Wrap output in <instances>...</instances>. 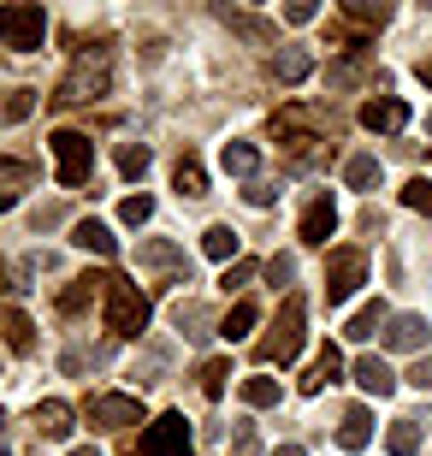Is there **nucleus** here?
<instances>
[{"label": "nucleus", "instance_id": "35", "mask_svg": "<svg viewBox=\"0 0 432 456\" xmlns=\"http://www.w3.org/2000/svg\"><path fill=\"white\" fill-rule=\"evenodd\" d=\"M344 12L355 18V24H385V18H391V6H373V0H349Z\"/></svg>", "mask_w": 432, "mask_h": 456}, {"label": "nucleus", "instance_id": "16", "mask_svg": "<svg viewBox=\"0 0 432 456\" xmlns=\"http://www.w3.org/2000/svg\"><path fill=\"white\" fill-rule=\"evenodd\" d=\"M338 368H344V355H338L332 344H326V350L314 355V368L302 373V391H308V397H320V391H326V386H332V379H338Z\"/></svg>", "mask_w": 432, "mask_h": 456}, {"label": "nucleus", "instance_id": "18", "mask_svg": "<svg viewBox=\"0 0 432 456\" xmlns=\"http://www.w3.org/2000/svg\"><path fill=\"white\" fill-rule=\"evenodd\" d=\"M338 444H344V451H367V444H373V415H367V409H349L344 427H338Z\"/></svg>", "mask_w": 432, "mask_h": 456}, {"label": "nucleus", "instance_id": "45", "mask_svg": "<svg viewBox=\"0 0 432 456\" xmlns=\"http://www.w3.org/2000/svg\"><path fill=\"white\" fill-rule=\"evenodd\" d=\"M71 456H101V444H77V451H71Z\"/></svg>", "mask_w": 432, "mask_h": 456}, {"label": "nucleus", "instance_id": "40", "mask_svg": "<svg viewBox=\"0 0 432 456\" xmlns=\"http://www.w3.org/2000/svg\"><path fill=\"white\" fill-rule=\"evenodd\" d=\"M314 0H290V6H284V18H290V24H314Z\"/></svg>", "mask_w": 432, "mask_h": 456}, {"label": "nucleus", "instance_id": "17", "mask_svg": "<svg viewBox=\"0 0 432 456\" xmlns=\"http://www.w3.org/2000/svg\"><path fill=\"white\" fill-rule=\"evenodd\" d=\"M219 167L232 172V178H255V167H261V149H255V142H225V149H219Z\"/></svg>", "mask_w": 432, "mask_h": 456}, {"label": "nucleus", "instance_id": "26", "mask_svg": "<svg viewBox=\"0 0 432 456\" xmlns=\"http://www.w3.org/2000/svg\"><path fill=\"white\" fill-rule=\"evenodd\" d=\"M136 261L143 267H172V261H183V249L167 243V237H149V243H136Z\"/></svg>", "mask_w": 432, "mask_h": 456}, {"label": "nucleus", "instance_id": "42", "mask_svg": "<svg viewBox=\"0 0 432 456\" xmlns=\"http://www.w3.org/2000/svg\"><path fill=\"white\" fill-rule=\"evenodd\" d=\"M355 77H362V71H355V60H338V66L326 71V84H355Z\"/></svg>", "mask_w": 432, "mask_h": 456}, {"label": "nucleus", "instance_id": "1", "mask_svg": "<svg viewBox=\"0 0 432 456\" xmlns=\"http://www.w3.org/2000/svg\"><path fill=\"white\" fill-rule=\"evenodd\" d=\"M107 84H113V53H107V48H89L84 60L66 71V84H60V95H53V102H60V107L95 102V95H107Z\"/></svg>", "mask_w": 432, "mask_h": 456}, {"label": "nucleus", "instance_id": "28", "mask_svg": "<svg viewBox=\"0 0 432 456\" xmlns=\"http://www.w3.org/2000/svg\"><path fill=\"white\" fill-rule=\"evenodd\" d=\"M243 403H249V409H273V403H279V379H266V373L243 379Z\"/></svg>", "mask_w": 432, "mask_h": 456}, {"label": "nucleus", "instance_id": "19", "mask_svg": "<svg viewBox=\"0 0 432 456\" xmlns=\"http://www.w3.org/2000/svg\"><path fill=\"white\" fill-rule=\"evenodd\" d=\"M255 321H261V308H255V303H232V314L219 321V338H225V344H243L255 332Z\"/></svg>", "mask_w": 432, "mask_h": 456}, {"label": "nucleus", "instance_id": "7", "mask_svg": "<svg viewBox=\"0 0 432 456\" xmlns=\"http://www.w3.org/2000/svg\"><path fill=\"white\" fill-rule=\"evenodd\" d=\"M89 421L101 427H143V397L136 391H101L89 403Z\"/></svg>", "mask_w": 432, "mask_h": 456}, {"label": "nucleus", "instance_id": "14", "mask_svg": "<svg viewBox=\"0 0 432 456\" xmlns=\"http://www.w3.org/2000/svg\"><path fill=\"white\" fill-rule=\"evenodd\" d=\"M355 386H362L367 397H391V391H397V373L385 368L379 355H362V362H355Z\"/></svg>", "mask_w": 432, "mask_h": 456}, {"label": "nucleus", "instance_id": "8", "mask_svg": "<svg viewBox=\"0 0 432 456\" xmlns=\"http://www.w3.org/2000/svg\"><path fill=\"white\" fill-rule=\"evenodd\" d=\"M355 285H362V255H355V249H338L332 267H326V303H349V297H355Z\"/></svg>", "mask_w": 432, "mask_h": 456}, {"label": "nucleus", "instance_id": "36", "mask_svg": "<svg viewBox=\"0 0 432 456\" xmlns=\"http://www.w3.org/2000/svg\"><path fill=\"white\" fill-rule=\"evenodd\" d=\"M149 214H154L149 196H125V202H118V220H125V225H143Z\"/></svg>", "mask_w": 432, "mask_h": 456}, {"label": "nucleus", "instance_id": "31", "mask_svg": "<svg viewBox=\"0 0 432 456\" xmlns=\"http://www.w3.org/2000/svg\"><path fill=\"white\" fill-rule=\"evenodd\" d=\"M149 142H125V149H118V172H125V178H143V172H149Z\"/></svg>", "mask_w": 432, "mask_h": 456}, {"label": "nucleus", "instance_id": "37", "mask_svg": "<svg viewBox=\"0 0 432 456\" xmlns=\"http://www.w3.org/2000/svg\"><path fill=\"white\" fill-rule=\"evenodd\" d=\"M232 456H261V439H255V427H249V421H237V444H232Z\"/></svg>", "mask_w": 432, "mask_h": 456}, {"label": "nucleus", "instance_id": "27", "mask_svg": "<svg viewBox=\"0 0 432 456\" xmlns=\"http://www.w3.org/2000/svg\"><path fill=\"white\" fill-rule=\"evenodd\" d=\"M201 249L214 255V261H225V267H232V255H237V232H232V225H208Z\"/></svg>", "mask_w": 432, "mask_h": 456}, {"label": "nucleus", "instance_id": "46", "mask_svg": "<svg viewBox=\"0 0 432 456\" xmlns=\"http://www.w3.org/2000/svg\"><path fill=\"white\" fill-rule=\"evenodd\" d=\"M420 84H427V89H432V60H427V66H420Z\"/></svg>", "mask_w": 432, "mask_h": 456}, {"label": "nucleus", "instance_id": "44", "mask_svg": "<svg viewBox=\"0 0 432 456\" xmlns=\"http://www.w3.org/2000/svg\"><path fill=\"white\" fill-rule=\"evenodd\" d=\"M273 456H308V451H302V444H279V451H273Z\"/></svg>", "mask_w": 432, "mask_h": 456}, {"label": "nucleus", "instance_id": "50", "mask_svg": "<svg viewBox=\"0 0 432 456\" xmlns=\"http://www.w3.org/2000/svg\"><path fill=\"white\" fill-rule=\"evenodd\" d=\"M0 456H12V451H0Z\"/></svg>", "mask_w": 432, "mask_h": 456}, {"label": "nucleus", "instance_id": "29", "mask_svg": "<svg viewBox=\"0 0 432 456\" xmlns=\"http://www.w3.org/2000/svg\"><path fill=\"white\" fill-rule=\"evenodd\" d=\"M36 113V89H6V102H0V118L6 125H24Z\"/></svg>", "mask_w": 432, "mask_h": 456}, {"label": "nucleus", "instance_id": "32", "mask_svg": "<svg viewBox=\"0 0 432 456\" xmlns=\"http://www.w3.org/2000/svg\"><path fill=\"white\" fill-rule=\"evenodd\" d=\"M30 184V167H24V160H6V154H0V196H12V190H24Z\"/></svg>", "mask_w": 432, "mask_h": 456}, {"label": "nucleus", "instance_id": "23", "mask_svg": "<svg viewBox=\"0 0 432 456\" xmlns=\"http://www.w3.org/2000/svg\"><path fill=\"white\" fill-rule=\"evenodd\" d=\"M0 332H6V344H12V350H30V344H36V326H30V314H24V308H6V314H0Z\"/></svg>", "mask_w": 432, "mask_h": 456}, {"label": "nucleus", "instance_id": "22", "mask_svg": "<svg viewBox=\"0 0 432 456\" xmlns=\"http://www.w3.org/2000/svg\"><path fill=\"white\" fill-rule=\"evenodd\" d=\"M344 184L349 190H373L379 184V160H373V154H349L344 160Z\"/></svg>", "mask_w": 432, "mask_h": 456}, {"label": "nucleus", "instance_id": "41", "mask_svg": "<svg viewBox=\"0 0 432 456\" xmlns=\"http://www.w3.org/2000/svg\"><path fill=\"white\" fill-rule=\"evenodd\" d=\"M409 386H415V391H432V355H420V362H415V373H409Z\"/></svg>", "mask_w": 432, "mask_h": 456}, {"label": "nucleus", "instance_id": "24", "mask_svg": "<svg viewBox=\"0 0 432 456\" xmlns=\"http://www.w3.org/2000/svg\"><path fill=\"white\" fill-rule=\"evenodd\" d=\"M172 184H178V196H208V172H201V160H196V154H183V160H178Z\"/></svg>", "mask_w": 432, "mask_h": 456}, {"label": "nucleus", "instance_id": "13", "mask_svg": "<svg viewBox=\"0 0 432 456\" xmlns=\"http://www.w3.org/2000/svg\"><path fill=\"white\" fill-rule=\"evenodd\" d=\"M71 243H77V249H89V255H107V261L118 255L113 225H101V220H77V225H71Z\"/></svg>", "mask_w": 432, "mask_h": 456}, {"label": "nucleus", "instance_id": "11", "mask_svg": "<svg viewBox=\"0 0 432 456\" xmlns=\"http://www.w3.org/2000/svg\"><path fill=\"white\" fill-rule=\"evenodd\" d=\"M432 338L427 314H397V321H385V350H420Z\"/></svg>", "mask_w": 432, "mask_h": 456}, {"label": "nucleus", "instance_id": "20", "mask_svg": "<svg viewBox=\"0 0 432 456\" xmlns=\"http://www.w3.org/2000/svg\"><path fill=\"white\" fill-rule=\"evenodd\" d=\"M385 321H391V314H385V303H367V308H355V314H349V332H344V338L367 344V338H373V332H379Z\"/></svg>", "mask_w": 432, "mask_h": 456}, {"label": "nucleus", "instance_id": "4", "mask_svg": "<svg viewBox=\"0 0 432 456\" xmlns=\"http://www.w3.org/2000/svg\"><path fill=\"white\" fill-rule=\"evenodd\" d=\"M48 36V12L18 0V6H0V48H18V53H36Z\"/></svg>", "mask_w": 432, "mask_h": 456}, {"label": "nucleus", "instance_id": "48", "mask_svg": "<svg viewBox=\"0 0 432 456\" xmlns=\"http://www.w3.org/2000/svg\"><path fill=\"white\" fill-rule=\"evenodd\" d=\"M6 208H12V196H0V214H6Z\"/></svg>", "mask_w": 432, "mask_h": 456}, {"label": "nucleus", "instance_id": "25", "mask_svg": "<svg viewBox=\"0 0 432 456\" xmlns=\"http://www.w3.org/2000/svg\"><path fill=\"white\" fill-rule=\"evenodd\" d=\"M385 451H391V456H415V451H420V421H391V433H385Z\"/></svg>", "mask_w": 432, "mask_h": 456}, {"label": "nucleus", "instance_id": "34", "mask_svg": "<svg viewBox=\"0 0 432 456\" xmlns=\"http://www.w3.org/2000/svg\"><path fill=\"white\" fill-rule=\"evenodd\" d=\"M95 285H107V279H77V285H71L66 297H60V308H66V314H77V308H84L89 297H95Z\"/></svg>", "mask_w": 432, "mask_h": 456}, {"label": "nucleus", "instance_id": "12", "mask_svg": "<svg viewBox=\"0 0 432 456\" xmlns=\"http://www.w3.org/2000/svg\"><path fill=\"white\" fill-rule=\"evenodd\" d=\"M36 439H71V403H60V397H48V403H36Z\"/></svg>", "mask_w": 432, "mask_h": 456}, {"label": "nucleus", "instance_id": "39", "mask_svg": "<svg viewBox=\"0 0 432 456\" xmlns=\"http://www.w3.org/2000/svg\"><path fill=\"white\" fill-rule=\"evenodd\" d=\"M243 196H249V208H273V202H279V184H261V178H255Z\"/></svg>", "mask_w": 432, "mask_h": 456}, {"label": "nucleus", "instance_id": "49", "mask_svg": "<svg viewBox=\"0 0 432 456\" xmlns=\"http://www.w3.org/2000/svg\"><path fill=\"white\" fill-rule=\"evenodd\" d=\"M0 427H6V415H0Z\"/></svg>", "mask_w": 432, "mask_h": 456}, {"label": "nucleus", "instance_id": "38", "mask_svg": "<svg viewBox=\"0 0 432 456\" xmlns=\"http://www.w3.org/2000/svg\"><path fill=\"white\" fill-rule=\"evenodd\" d=\"M249 279H255V267H249V261H232V267H225V279H219V285H225V290H243V285H249Z\"/></svg>", "mask_w": 432, "mask_h": 456}, {"label": "nucleus", "instance_id": "30", "mask_svg": "<svg viewBox=\"0 0 432 456\" xmlns=\"http://www.w3.org/2000/svg\"><path fill=\"white\" fill-rule=\"evenodd\" d=\"M403 208H409V214H420V220H432V178H409Z\"/></svg>", "mask_w": 432, "mask_h": 456}, {"label": "nucleus", "instance_id": "10", "mask_svg": "<svg viewBox=\"0 0 432 456\" xmlns=\"http://www.w3.org/2000/svg\"><path fill=\"white\" fill-rule=\"evenodd\" d=\"M332 232H338V202H332V196H314V202L302 208V225H297V237L320 249V243H326Z\"/></svg>", "mask_w": 432, "mask_h": 456}, {"label": "nucleus", "instance_id": "33", "mask_svg": "<svg viewBox=\"0 0 432 456\" xmlns=\"http://www.w3.org/2000/svg\"><path fill=\"white\" fill-rule=\"evenodd\" d=\"M225 379H232V362H201V391H208V397H219V391H225Z\"/></svg>", "mask_w": 432, "mask_h": 456}, {"label": "nucleus", "instance_id": "15", "mask_svg": "<svg viewBox=\"0 0 432 456\" xmlns=\"http://www.w3.org/2000/svg\"><path fill=\"white\" fill-rule=\"evenodd\" d=\"M219 24H232L237 36H243V42H255V48H266V42H273V24H266V18H255V12H237V6H219Z\"/></svg>", "mask_w": 432, "mask_h": 456}, {"label": "nucleus", "instance_id": "3", "mask_svg": "<svg viewBox=\"0 0 432 456\" xmlns=\"http://www.w3.org/2000/svg\"><path fill=\"white\" fill-rule=\"evenodd\" d=\"M48 149H53V178L66 190H77L89 172H95V142H89L84 131H53Z\"/></svg>", "mask_w": 432, "mask_h": 456}, {"label": "nucleus", "instance_id": "6", "mask_svg": "<svg viewBox=\"0 0 432 456\" xmlns=\"http://www.w3.org/2000/svg\"><path fill=\"white\" fill-rule=\"evenodd\" d=\"M143 456H190V421L183 415H154L143 427Z\"/></svg>", "mask_w": 432, "mask_h": 456}, {"label": "nucleus", "instance_id": "21", "mask_svg": "<svg viewBox=\"0 0 432 456\" xmlns=\"http://www.w3.org/2000/svg\"><path fill=\"white\" fill-rule=\"evenodd\" d=\"M273 71H279V84H302V77L314 71V53L308 48H284L279 60H273Z\"/></svg>", "mask_w": 432, "mask_h": 456}, {"label": "nucleus", "instance_id": "43", "mask_svg": "<svg viewBox=\"0 0 432 456\" xmlns=\"http://www.w3.org/2000/svg\"><path fill=\"white\" fill-rule=\"evenodd\" d=\"M266 279H273V285H284V279H290V261H284V255H279V261H266Z\"/></svg>", "mask_w": 432, "mask_h": 456}, {"label": "nucleus", "instance_id": "2", "mask_svg": "<svg viewBox=\"0 0 432 456\" xmlns=\"http://www.w3.org/2000/svg\"><path fill=\"white\" fill-rule=\"evenodd\" d=\"M107 326H113V338H143V326H149V297L125 279H107Z\"/></svg>", "mask_w": 432, "mask_h": 456}, {"label": "nucleus", "instance_id": "5", "mask_svg": "<svg viewBox=\"0 0 432 456\" xmlns=\"http://www.w3.org/2000/svg\"><path fill=\"white\" fill-rule=\"evenodd\" d=\"M302 297H284V314H279V326H273V338L261 344V362L266 368H290L297 362V350H302Z\"/></svg>", "mask_w": 432, "mask_h": 456}, {"label": "nucleus", "instance_id": "47", "mask_svg": "<svg viewBox=\"0 0 432 456\" xmlns=\"http://www.w3.org/2000/svg\"><path fill=\"white\" fill-rule=\"evenodd\" d=\"M6 290H12V285H6V267H0V297H6Z\"/></svg>", "mask_w": 432, "mask_h": 456}, {"label": "nucleus", "instance_id": "9", "mask_svg": "<svg viewBox=\"0 0 432 456\" xmlns=\"http://www.w3.org/2000/svg\"><path fill=\"white\" fill-rule=\"evenodd\" d=\"M362 125L379 136H397L403 125H409V102H397V95H373V102L362 107Z\"/></svg>", "mask_w": 432, "mask_h": 456}]
</instances>
